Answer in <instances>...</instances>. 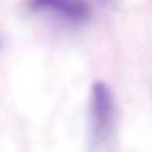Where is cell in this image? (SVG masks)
I'll use <instances>...</instances> for the list:
<instances>
[{"mask_svg":"<svg viewBox=\"0 0 152 152\" xmlns=\"http://www.w3.org/2000/svg\"><path fill=\"white\" fill-rule=\"evenodd\" d=\"M88 119L92 152H110L116 134V103L111 88L102 80L90 92Z\"/></svg>","mask_w":152,"mask_h":152,"instance_id":"obj_1","label":"cell"},{"mask_svg":"<svg viewBox=\"0 0 152 152\" xmlns=\"http://www.w3.org/2000/svg\"><path fill=\"white\" fill-rule=\"evenodd\" d=\"M31 12L44 13L67 25L82 26L92 17V8L87 0H28Z\"/></svg>","mask_w":152,"mask_h":152,"instance_id":"obj_2","label":"cell"},{"mask_svg":"<svg viewBox=\"0 0 152 152\" xmlns=\"http://www.w3.org/2000/svg\"><path fill=\"white\" fill-rule=\"evenodd\" d=\"M98 4L105 5V7H110V5H113V0H96Z\"/></svg>","mask_w":152,"mask_h":152,"instance_id":"obj_3","label":"cell"},{"mask_svg":"<svg viewBox=\"0 0 152 152\" xmlns=\"http://www.w3.org/2000/svg\"><path fill=\"white\" fill-rule=\"evenodd\" d=\"M2 46H4V39H2V34H0V49H2Z\"/></svg>","mask_w":152,"mask_h":152,"instance_id":"obj_4","label":"cell"}]
</instances>
